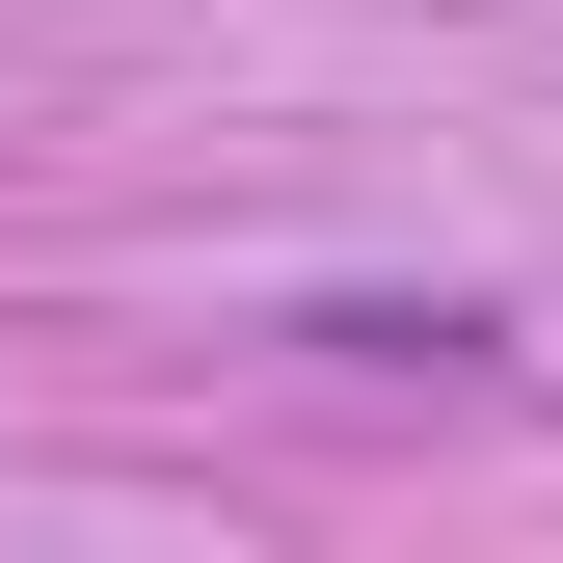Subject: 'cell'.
<instances>
[{"mask_svg": "<svg viewBox=\"0 0 563 563\" xmlns=\"http://www.w3.org/2000/svg\"><path fill=\"white\" fill-rule=\"evenodd\" d=\"M322 376H510V296H296Z\"/></svg>", "mask_w": 563, "mask_h": 563, "instance_id": "obj_1", "label": "cell"}]
</instances>
